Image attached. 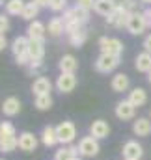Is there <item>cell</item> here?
Returning <instances> with one entry per match:
<instances>
[{
  "instance_id": "1",
  "label": "cell",
  "mask_w": 151,
  "mask_h": 160,
  "mask_svg": "<svg viewBox=\"0 0 151 160\" xmlns=\"http://www.w3.org/2000/svg\"><path fill=\"white\" fill-rule=\"evenodd\" d=\"M99 151H101V145H99L97 138H93L91 134L80 138V142H78V155L82 158H93V157L99 155Z\"/></svg>"
},
{
  "instance_id": "2",
  "label": "cell",
  "mask_w": 151,
  "mask_h": 160,
  "mask_svg": "<svg viewBox=\"0 0 151 160\" xmlns=\"http://www.w3.org/2000/svg\"><path fill=\"white\" fill-rule=\"evenodd\" d=\"M56 134H58V142L62 145H71L76 138V127L73 121H62L60 125H56Z\"/></svg>"
},
{
  "instance_id": "3",
  "label": "cell",
  "mask_w": 151,
  "mask_h": 160,
  "mask_svg": "<svg viewBox=\"0 0 151 160\" xmlns=\"http://www.w3.org/2000/svg\"><path fill=\"white\" fill-rule=\"evenodd\" d=\"M121 63V56H110V54H99L97 60H95V71L97 73H103V75H108L112 73L114 69Z\"/></svg>"
},
{
  "instance_id": "4",
  "label": "cell",
  "mask_w": 151,
  "mask_h": 160,
  "mask_svg": "<svg viewBox=\"0 0 151 160\" xmlns=\"http://www.w3.org/2000/svg\"><path fill=\"white\" fill-rule=\"evenodd\" d=\"M148 28V22H146V15L144 11H133L129 15V22H127V32L131 36H142Z\"/></svg>"
},
{
  "instance_id": "5",
  "label": "cell",
  "mask_w": 151,
  "mask_h": 160,
  "mask_svg": "<svg viewBox=\"0 0 151 160\" xmlns=\"http://www.w3.org/2000/svg\"><path fill=\"white\" fill-rule=\"evenodd\" d=\"M99 48L101 54H110V56H121L123 54V43L117 38H99Z\"/></svg>"
},
{
  "instance_id": "6",
  "label": "cell",
  "mask_w": 151,
  "mask_h": 160,
  "mask_svg": "<svg viewBox=\"0 0 151 160\" xmlns=\"http://www.w3.org/2000/svg\"><path fill=\"white\" fill-rule=\"evenodd\" d=\"M131 13H133V11H129V9H125V8H116L112 15L107 17V24H110V26L117 28V30L127 28V22H129V15H131Z\"/></svg>"
},
{
  "instance_id": "7",
  "label": "cell",
  "mask_w": 151,
  "mask_h": 160,
  "mask_svg": "<svg viewBox=\"0 0 151 160\" xmlns=\"http://www.w3.org/2000/svg\"><path fill=\"white\" fill-rule=\"evenodd\" d=\"M114 114H116V118L119 121H131V119H134L136 106H133V104L129 102V99H123V101H119V102L116 104Z\"/></svg>"
},
{
  "instance_id": "8",
  "label": "cell",
  "mask_w": 151,
  "mask_h": 160,
  "mask_svg": "<svg viewBox=\"0 0 151 160\" xmlns=\"http://www.w3.org/2000/svg\"><path fill=\"white\" fill-rule=\"evenodd\" d=\"M121 155H123V160H140L144 157V147L136 140H129V142H125Z\"/></svg>"
},
{
  "instance_id": "9",
  "label": "cell",
  "mask_w": 151,
  "mask_h": 160,
  "mask_svg": "<svg viewBox=\"0 0 151 160\" xmlns=\"http://www.w3.org/2000/svg\"><path fill=\"white\" fill-rule=\"evenodd\" d=\"M76 88V77L75 73H60L56 78V89L60 93H71Z\"/></svg>"
},
{
  "instance_id": "10",
  "label": "cell",
  "mask_w": 151,
  "mask_h": 160,
  "mask_svg": "<svg viewBox=\"0 0 151 160\" xmlns=\"http://www.w3.org/2000/svg\"><path fill=\"white\" fill-rule=\"evenodd\" d=\"M38 138L36 134H32L30 130H24L19 134V149L24 151V153H34L38 149Z\"/></svg>"
},
{
  "instance_id": "11",
  "label": "cell",
  "mask_w": 151,
  "mask_h": 160,
  "mask_svg": "<svg viewBox=\"0 0 151 160\" xmlns=\"http://www.w3.org/2000/svg\"><path fill=\"white\" fill-rule=\"evenodd\" d=\"M90 134H91L93 138H97V140H105V138L110 136V125L105 119L91 121V125H90Z\"/></svg>"
},
{
  "instance_id": "12",
  "label": "cell",
  "mask_w": 151,
  "mask_h": 160,
  "mask_svg": "<svg viewBox=\"0 0 151 160\" xmlns=\"http://www.w3.org/2000/svg\"><path fill=\"white\" fill-rule=\"evenodd\" d=\"M28 56H30V62H43V56H45V39H30Z\"/></svg>"
},
{
  "instance_id": "13",
  "label": "cell",
  "mask_w": 151,
  "mask_h": 160,
  "mask_svg": "<svg viewBox=\"0 0 151 160\" xmlns=\"http://www.w3.org/2000/svg\"><path fill=\"white\" fill-rule=\"evenodd\" d=\"M28 45H30L28 36H17L15 39L11 41V52H13V56L15 58L28 56Z\"/></svg>"
},
{
  "instance_id": "14",
  "label": "cell",
  "mask_w": 151,
  "mask_h": 160,
  "mask_svg": "<svg viewBox=\"0 0 151 160\" xmlns=\"http://www.w3.org/2000/svg\"><path fill=\"white\" fill-rule=\"evenodd\" d=\"M50 91H52V82L47 77H38L32 82V93L36 97L38 95H50Z\"/></svg>"
},
{
  "instance_id": "15",
  "label": "cell",
  "mask_w": 151,
  "mask_h": 160,
  "mask_svg": "<svg viewBox=\"0 0 151 160\" xmlns=\"http://www.w3.org/2000/svg\"><path fill=\"white\" fill-rule=\"evenodd\" d=\"M133 132L138 138H146L151 134V119L149 118H138L133 121Z\"/></svg>"
},
{
  "instance_id": "16",
  "label": "cell",
  "mask_w": 151,
  "mask_h": 160,
  "mask_svg": "<svg viewBox=\"0 0 151 160\" xmlns=\"http://www.w3.org/2000/svg\"><path fill=\"white\" fill-rule=\"evenodd\" d=\"M21 112V101L17 97H8L2 102V114L6 118H15Z\"/></svg>"
},
{
  "instance_id": "17",
  "label": "cell",
  "mask_w": 151,
  "mask_h": 160,
  "mask_svg": "<svg viewBox=\"0 0 151 160\" xmlns=\"http://www.w3.org/2000/svg\"><path fill=\"white\" fill-rule=\"evenodd\" d=\"M110 88L116 93H123V91H127L131 88V80H129V77L125 73H116L112 77V80H110Z\"/></svg>"
},
{
  "instance_id": "18",
  "label": "cell",
  "mask_w": 151,
  "mask_h": 160,
  "mask_svg": "<svg viewBox=\"0 0 151 160\" xmlns=\"http://www.w3.org/2000/svg\"><path fill=\"white\" fill-rule=\"evenodd\" d=\"M41 143L45 147H54L56 143H60L58 142V134H56V127H52V125H45L43 127V130H41Z\"/></svg>"
},
{
  "instance_id": "19",
  "label": "cell",
  "mask_w": 151,
  "mask_h": 160,
  "mask_svg": "<svg viewBox=\"0 0 151 160\" xmlns=\"http://www.w3.org/2000/svg\"><path fill=\"white\" fill-rule=\"evenodd\" d=\"M45 34H47V26L41 21H32L26 28L28 39H45Z\"/></svg>"
},
{
  "instance_id": "20",
  "label": "cell",
  "mask_w": 151,
  "mask_h": 160,
  "mask_svg": "<svg viewBox=\"0 0 151 160\" xmlns=\"http://www.w3.org/2000/svg\"><path fill=\"white\" fill-rule=\"evenodd\" d=\"M129 102L133 104V106H136V108H140V106H144L146 102H148V93H146V89L144 88H133L131 91H129Z\"/></svg>"
},
{
  "instance_id": "21",
  "label": "cell",
  "mask_w": 151,
  "mask_h": 160,
  "mask_svg": "<svg viewBox=\"0 0 151 160\" xmlns=\"http://www.w3.org/2000/svg\"><path fill=\"white\" fill-rule=\"evenodd\" d=\"M58 69H60V73H75L78 69V62L73 54H64L58 62Z\"/></svg>"
},
{
  "instance_id": "22",
  "label": "cell",
  "mask_w": 151,
  "mask_h": 160,
  "mask_svg": "<svg viewBox=\"0 0 151 160\" xmlns=\"http://www.w3.org/2000/svg\"><path fill=\"white\" fill-rule=\"evenodd\" d=\"M134 69L138 71V73H149L151 71V54L149 52H140L138 56H136V60H134Z\"/></svg>"
},
{
  "instance_id": "23",
  "label": "cell",
  "mask_w": 151,
  "mask_h": 160,
  "mask_svg": "<svg viewBox=\"0 0 151 160\" xmlns=\"http://www.w3.org/2000/svg\"><path fill=\"white\" fill-rule=\"evenodd\" d=\"M78 157V145H62L56 153H54V160H71Z\"/></svg>"
},
{
  "instance_id": "24",
  "label": "cell",
  "mask_w": 151,
  "mask_h": 160,
  "mask_svg": "<svg viewBox=\"0 0 151 160\" xmlns=\"http://www.w3.org/2000/svg\"><path fill=\"white\" fill-rule=\"evenodd\" d=\"M47 32H49V36H52V38L62 36V34L65 32V22H64V19H62V17H52V19L49 21Z\"/></svg>"
},
{
  "instance_id": "25",
  "label": "cell",
  "mask_w": 151,
  "mask_h": 160,
  "mask_svg": "<svg viewBox=\"0 0 151 160\" xmlns=\"http://www.w3.org/2000/svg\"><path fill=\"white\" fill-rule=\"evenodd\" d=\"M116 8H117V6L114 4V0H95L93 11L99 13V15H103V17H108V15H112L114 13Z\"/></svg>"
},
{
  "instance_id": "26",
  "label": "cell",
  "mask_w": 151,
  "mask_h": 160,
  "mask_svg": "<svg viewBox=\"0 0 151 160\" xmlns=\"http://www.w3.org/2000/svg\"><path fill=\"white\" fill-rule=\"evenodd\" d=\"M17 147H19V136L0 138V151L2 153H13Z\"/></svg>"
},
{
  "instance_id": "27",
  "label": "cell",
  "mask_w": 151,
  "mask_h": 160,
  "mask_svg": "<svg viewBox=\"0 0 151 160\" xmlns=\"http://www.w3.org/2000/svg\"><path fill=\"white\" fill-rule=\"evenodd\" d=\"M38 13H39V6L32 0V2H26V6H24V9H23V19L24 21H36V17H38Z\"/></svg>"
},
{
  "instance_id": "28",
  "label": "cell",
  "mask_w": 151,
  "mask_h": 160,
  "mask_svg": "<svg viewBox=\"0 0 151 160\" xmlns=\"http://www.w3.org/2000/svg\"><path fill=\"white\" fill-rule=\"evenodd\" d=\"M24 6H26V2H23V0H9V2H6V15H23Z\"/></svg>"
},
{
  "instance_id": "29",
  "label": "cell",
  "mask_w": 151,
  "mask_h": 160,
  "mask_svg": "<svg viewBox=\"0 0 151 160\" xmlns=\"http://www.w3.org/2000/svg\"><path fill=\"white\" fill-rule=\"evenodd\" d=\"M52 97L50 95H38L36 99H34V106L41 110V112H45V110H50L52 108Z\"/></svg>"
},
{
  "instance_id": "30",
  "label": "cell",
  "mask_w": 151,
  "mask_h": 160,
  "mask_svg": "<svg viewBox=\"0 0 151 160\" xmlns=\"http://www.w3.org/2000/svg\"><path fill=\"white\" fill-rule=\"evenodd\" d=\"M86 39H88V32L82 28V30H78V32H75V34L69 36V45L75 47V48H78V47H82V45L86 43Z\"/></svg>"
},
{
  "instance_id": "31",
  "label": "cell",
  "mask_w": 151,
  "mask_h": 160,
  "mask_svg": "<svg viewBox=\"0 0 151 160\" xmlns=\"http://www.w3.org/2000/svg\"><path fill=\"white\" fill-rule=\"evenodd\" d=\"M9 136H17L15 125L9 121H2L0 123V138H9Z\"/></svg>"
},
{
  "instance_id": "32",
  "label": "cell",
  "mask_w": 151,
  "mask_h": 160,
  "mask_svg": "<svg viewBox=\"0 0 151 160\" xmlns=\"http://www.w3.org/2000/svg\"><path fill=\"white\" fill-rule=\"evenodd\" d=\"M49 8L52 11H65L67 9V0H50Z\"/></svg>"
},
{
  "instance_id": "33",
  "label": "cell",
  "mask_w": 151,
  "mask_h": 160,
  "mask_svg": "<svg viewBox=\"0 0 151 160\" xmlns=\"http://www.w3.org/2000/svg\"><path fill=\"white\" fill-rule=\"evenodd\" d=\"M78 30H82V24H80V22H76V21L65 22V34H67V36L75 34V32H78Z\"/></svg>"
},
{
  "instance_id": "34",
  "label": "cell",
  "mask_w": 151,
  "mask_h": 160,
  "mask_svg": "<svg viewBox=\"0 0 151 160\" xmlns=\"http://www.w3.org/2000/svg\"><path fill=\"white\" fill-rule=\"evenodd\" d=\"M8 30H9V17L0 15V34H6Z\"/></svg>"
},
{
  "instance_id": "35",
  "label": "cell",
  "mask_w": 151,
  "mask_h": 160,
  "mask_svg": "<svg viewBox=\"0 0 151 160\" xmlns=\"http://www.w3.org/2000/svg\"><path fill=\"white\" fill-rule=\"evenodd\" d=\"M76 6L78 8H82V9H93V6H95V0H76Z\"/></svg>"
},
{
  "instance_id": "36",
  "label": "cell",
  "mask_w": 151,
  "mask_h": 160,
  "mask_svg": "<svg viewBox=\"0 0 151 160\" xmlns=\"http://www.w3.org/2000/svg\"><path fill=\"white\" fill-rule=\"evenodd\" d=\"M142 47H144V50H146V52H149V54H151V34H148V36L144 38Z\"/></svg>"
},
{
  "instance_id": "37",
  "label": "cell",
  "mask_w": 151,
  "mask_h": 160,
  "mask_svg": "<svg viewBox=\"0 0 151 160\" xmlns=\"http://www.w3.org/2000/svg\"><path fill=\"white\" fill-rule=\"evenodd\" d=\"M144 15H146V22H148V28H151V8H148V9L144 11Z\"/></svg>"
},
{
  "instance_id": "38",
  "label": "cell",
  "mask_w": 151,
  "mask_h": 160,
  "mask_svg": "<svg viewBox=\"0 0 151 160\" xmlns=\"http://www.w3.org/2000/svg\"><path fill=\"white\" fill-rule=\"evenodd\" d=\"M6 47H8V39H6L4 34H0V50H4Z\"/></svg>"
},
{
  "instance_id": "39",
  "label": "cell",
  "mask_w": 151,
  "mask_h": 160,
  "mask_svg": "<svg viewBox=\"0 0 151 160\" xmlns=\"http://www.w3.org/2000/svg\"><path fill=\"white\" fill-rule=\"evenodd\" d=\"M129 2H131V0H114V4H116L117 8H127Z\"/></svg>"
},
{
  "instance_id": "40",
  "label": "cell",
  "mask_w": 151,
  "mask_h": 160,
  "mask_svg": "<svg viewBox=\"0 0 151 160\" xmlns=\"http://www.w3.org/2000/svg\"><path fill=\"white\" fill-rule=\"evenodd\" d=\"M34 2L38 4L39 8H49V2H50V0H34Z\"/></svg>"
},
{
  "instance_id": "41",
  "label": "cell",
  "mask_w": 151,
  "mask_h": 160,
  "mask_svg": "<svg viewBox=\"0 0 151 160\" xmlns=\"http://www.w3.org/2000/svg\"><path fill=\"white\" fill-rule=\"evenodd\" d=\"M142 4H151V0H140Z\"/></svg>"
},
{
  "instance_id": "42",
  "label": "cell",
  "mask_w": 151,
  "mask_h": 160,
  "mask_svg": "<svg viewBox=\"0 0 151 160\" xmlns=\"http://www.w3.org/2000/svg\"><path fill=\"white\" fill-rule=\"evenodd\" d=\"M148 80H149V84H151V71L148 73Z\"/></svg>"
},
{
  "instance_id": "43",
  "label": "cell",
  "mask_w": 151,
  "mask_h": 160,
  "mask_svg": "<svg viewBox=\"0 0 151 160\" xmlns=\"http://www.w3.org/2000/svg\"><path fill=\"white\" fill-rule=\"evenodd\" d=\"M71 160H82V158H80V157H75V158H71Z\"/></svg>"
},
{
  "instance_id": "44",
  "label": "cell",
  "mask_w": 151,
  "mask_h": 160,
  "mask_svg": "<svg viewBox=\"0 0 151 160\" xmlns=\"http://www.w3.org/2000/svg\"><path fill=\"white\" fill-rule=\"evenodd\" d=\"M149 119H151V112H149Z\"/></svg>"
},
{
  "instance_id": "45",
  "label": "cell",
  "mask_w": 151,
  "mask_h": 160,
  "mask_svg": "<svg viewBox=\"0 0 151 160\" xmlns=\"http://www.w3.org/2000/svg\"><path fill=\"white\" fill-rule=\"evenodd\" d=\"M0 160H6V158H0Z\"/></svg>"
},
{
  "instance_id": "46",
  "label": "cell",
  "mask_w": 151,
  "mask_h": 160,
  "mask_svg": "<svg viewBox=\"0 0 151 160\" xmlns=\"http://www.w3.org/2000/svg\"><path fill=\"white\" fill-rule=\"evenodd\" d=\"M0 4H2V2H0Z\"/></svg>"
}]
</instances>
